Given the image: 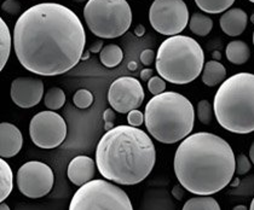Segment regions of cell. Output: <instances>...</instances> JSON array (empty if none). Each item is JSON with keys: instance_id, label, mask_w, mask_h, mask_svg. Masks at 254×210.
<instances>
[{"instance_id": "cell-1", "label": "cell", "mask_w": 254, "mask_h": 210, "mask_svg": "<svg viewBox=\"0 0 254 210\" xmlns=\"http://www.w3.org/2000/svg\"><path fill=\"white\" fill-rule=\"evenodd\" d=\"M86 34L80 18L64 5L41 2L17 18L13 48L22 67L41 76L64 74L81 60Z\"/></svg>"}, {"instance_id": "cell-2", "label": "cell", "mask_w": 254, "mask_h": 210, "mask_svg": "<svg viewBox=\"0 0 254 210\" xmlns=\"http://www.w3.org/2000/svg\"><path fill=\"white\" fill-rule=\"evenodd\" d=\"M173 168L184 190L196 196H211L222 191L233 180L236 157L223 138L198 132L179 144Z\"/></svg>"}, {"instance_id": "cell-3", "label": "cell", "mask_w": 254, "mask_h": 210, "mask_svg": "<svg viewBox=\"0 0 254 210\" xmlns=\"http://www.w3.org/2000/svg\"><path fill=\"white\" fill-rule=\"evenodd\" d=\"M155 162V145L139 127H114L106 132L96 148V164L101 175L119 185L131 186L145 180Z\"/></svg>"}, {"instance_id": "cell-4", "label": "cell", "mask_w": 254, "mask_h": 210, "mask_svg": "<svg viewBox=\"0 0 254 210\" xmlns=\"http://www.w3.org/2000/svg\"><path fill=\"white\" fill-rule=\"evenodd\" d=\"M195 109L181 93L164 92L154 96L144 110L149 134L162 144H176L189 137L194 128Z\"/></svg>"}, {"instance_id": "cell-5", "label": "cell", "mask_w": 254, "mask_h": 210, "mask_svg": "<svg viewBox=\"0 0 254 210\" xmlns=\"http://www.w3.org/2000/svg\"><path fill=\"white\" fill-rule=\"evenodd\" d=\"M218 123L236 134L254 132V74L239 73L226 79L213 101Z\"/></svg>"}, {"instance_id": "cell-6", "label": "cell", "mask_w": 254, "mask_h": 210, "mask_svg": "<svg viewBox=\"0 0 254 210\" xmlns=\"http://www.w3.org/2000/svg\"><path fill=\"white\" fill-rule=\"evenodd\" d=\"M156 71L165 81L187 85L200 76L205 67V53L195 39L173 35L160 45L155 59Z\"/></svg>"}, {"instance_id": "cell-7", "label": "cell", "mask_w": 254, "mask_h": 210, "mask_svg": "<svg viewBox=\"0 0 254 210\" xmlns=\"http://www.w3.org/2000/svg\"><path fill=\"white\" fill-rule=\"evenodd\" d=\"M88 29L97 38L115 39L132 24V10L126 0H88L84 7Z\"/></svg>"}, {"instance_id": "cell-8", "label": "cell", "mask_w": 254, "mask_h": 210, "mask_svg": "<svg viewBox=\"0 0 254 210\" xmlns=\"http://www.w3.org/2000/svg\"><path fill=\"white\" fill-rule=\"evenodd\" d=\"M69 210H133L131 200L109 180H91L74 193Z\"/></svg>"}, {"instance_id": "cell-9", "label": "cell", "mask_w": 254, "mask_h": 210, "mask_svg": "<svg viewBox=\"0 0 254 210\" xmlns=\"http://www.w3.org/2000/svg\"><path fill=\"white\" fill-rule=\"evenodd\" d=\"M189 19V10L183 0H154L149 9L151 27L166 37L181 34Z\"/></svg>"}, {"instance_id": "cell-10", "label": "cell", "mask_w": 254, "mask_h": 210, "mask_svg": "<svg viewBox=\"0 0 254 210\" xmlns=\"http://www.w3.org/2000/svg\"><path fill=\"white\" fill-rule=\"evenodd\" d=\"M29 135L32 142L40 149H55L64 142L67 123L57 112L40 111L30 120Z\"/></svg>"}, {"instance_id": "cell-11", "label": "cell", "mask_w": 254, "mask_h": 210, "mask_svg": "<svg viewBox=\"0 0 254 210\" xmlns=\"http://www.w3.org/2000/svg\"><path fill=\"white\" fill-rule=\"evenodd\" d=\"M16 182L22 195L37 200L51 192L55 175L51 168L45 163L29 161L18 168Z\"/></svg>"}, {"instance_id": "cell-12", "label": "cell", "mask_w": 254, "mask_h": 210, "mask_svg": "<svg viewBox=\"0 0 254 210\" xmlns=\"http://www.w3.org/2000/svg\"><path fill=\"white\" fill-rule=\"evenodd\" d=\"M108 102L113 110L120 114H128L144 102V90L136 77L121 76L110 85Z\"/></svg>"}, {"instance_id": "cell-13", "label": "cell", "mask_w": 254, "mask_h": 210, "mask_svg": "<svg viewBox=\"0 0 254 210\" xmlns=\"http://www.w3.org/2000/svg\"><path fill=\"white\" fill-rule=\"evenodd\" d=\"M10 95L12 102L18 107H34L40 103L44 96V82L37 77H17L11 84Z\"/></svg>"}, {"instance_id": "cell-14", "label": "cell", "mask_w": 254, "mask_h": 210, "mask_svg": "<svg viewBox=\"0 0 254 210\" xmlns=\"http://www.w3.org/2000/svg\"><path fill=\"white\" fill-rule=\"evenodd\" d=\"M96 161L88 156H76L68 164L67 175L70 182L81 187L90 182L96 174Z\"/></svg>"}, {"instance_id": "cell-15", "label": "cell", "mask_w": 254, "mask_h": 210, "mask_svg": "<svg viewBox=\"0 0 254 210\" xmlns=\"http://www.w3.org/2000/svg\"><path fill=\"white\" fill-rule=\"evenodd\" d=\"M23 146V137L15 124L9 122L0 123V156L1 158H11L21 151Z\"/></svg>"}, {"instance_id": "cell-16", "label": "cell", "mask_w": 254, "mask_h": 210, "mask_svg": "<svg viewBox=\"0 0 254 210\" xmlns=\"http://www.w3.org/2000/svg\"><path fill=\"white\" fill-rule=\"evenodd\" d=\"M220 28L229 37H239L245 29L247 28L248 16L242 9L235 7V9L226 10L219 19Z\"/></svg>"}, {"instance_id": "cell-17", "label": "cell", "mask_w": 254, "mask_h": 210, "mask_svg": "<svg viewBox=\"0 0 254 210\" xmlns=\"http://www.w3.org/2000/svg\"><path fill=\"white\" fill-rule=\"evenodd\" d=\"M226 69L219 60H209L202 70V82L208 87H215L225 81Z\"/></svg>"}, {"instance_id": "cell-18", "label": "cell", "mask_w": 254, "mask_h": 210, "mask_svg": "<svg viewBox=\"0 0 254 210\" xmlns=\"http://www.w3.org/2000/svg\"><path fill=\"white\" fill-rule=\"evenodd\" d=\"M225 56L233 64H245L251 57V50L248 45L241 40H234L228 44L225 50Z\"/></svg>"}, {"instance_id": "cell-19", "label": "cell", "mask_w": 254, "mask_h": 210, "mask_svg": "<svg viewBox=\"0 0 254 210\" xmlns=\"http://www.w3.org/2000/svg\"><path fill=\"white\" fill-rule=\"evenodd\" d=\"M0 202H4L13 190V174L9 163L0 158Z\"/></svg>"}, {"instance_id": "cell-20", "label": "cell", "mask_w": 254, "mask_h": 210, "mask_svg": "<svg viewBox=\"0 0 254 210\" xmlns=\"http://www.w3.org/2000/svg\"><path fill=\"white\" fill-rule=\"evenodd\" d=\"M99 59H101V63L104 67L113 69L118 67V65L123 62L124 52L118 45L110 44V45L104 46V48L102 49L101 53H99Z\"/></svg>"}, {"instance_id": "cell-21", "label": "cell", "mask_w": 254, "mask_h": 210, "mask_svg": "<svg viewBox=\"0 0 254 210\" xmlns=\"http://www.w3.org/2000/svg\"><path fill=\"white\" fill-rule=\"evenodd\" d=\"M189 28L197 37H206L213 28V21L207 15L195 12L189 19Z\"/></svg>"}, {"instance_id": "cell-22", "label": "cell", "mask_w": 254, "mask_h": 210, "mask_svg": "<svg viewBox=\"0 0 254 210\" xmlns=\"http://www.w3.org/2000/svg\"><path fill=\"white\" fill-rule=\"evenodd\" d=\"M11 44H12V38L7 24L5 23L4 19H0V70L5 68L7 59L10 57Z\"/></svg>"}, {"instance_id": "cell-23", "label": "cell", "mask_w": 254, "mask_h": 210, "mask_svg": "<svg viewBox=\"0 0 254 210\" xmlns=\"http://www.w3.org/2000/svg\"><path fill=\"white\" fill-rule=\"evenodd\" d=\"M182 210H222L219 203L211 196H196L186 202Z\"/></svg>"}, {"instance_id": "cell-24", "label": "cell", "mask_w": 254, "mask_h": 210, "mask_svg": "<svg viewBox=\"0 0 254 210\" xmlns=\"http://www.w3.org/2000/svg\"><path fill=\"white\" fill-rule=\"evenodd\" d=\"M200 10L206 13H220L230 9L235 0H195Z\"/></svg>"}, {"instance_id": "cell-25", "label": "cell", "mask_w": 254, "mask_h": 210, "mask_svg": "<svg viewBox=\"0 0 254 210\" xmlns=\"http://www.w3.org/2000/svg\"><path fill=\"white\" fill-rule=\"evenodd\" d=\"M65 103V93L62 88L60 87H52L46 92L44 97V104L51 111L59 110L63 107Z\"/></svg>"}, {"instance_id": "cell-26", "label": "cell", "mask_w": 254, "mask_h": 210, "mask_svg": "<svg viewBox=\"0 0 254 210\" xmlns=\"http://www.w3.org/2000/svg\"><path fill=\"white\" fill-rule=\"evenodd\" d=\"M196 115H197L198 121L202 124H209L213 120L214 109L213 105L209 103L208 101H200L197 104V109H196Z\"/></svg>"}, {"instance_id": "cell-27", "label": "cell", "mask_w": 254, "mask_h": 210, "mask_svg": "<svg viewBox=\"0 0 254 210\" xmlns=\"http://www.w3.org/2000/svg\"><path fill=\"white\" fill-rule=\"evenodd\" d=\"M73 102L78 109H87L93 103L92 92H90L86 88H81V90L75 92V95L73 97Z\"/></svg>"}, {"instance_id": "cell-28", "label": "cell", "mask_w": 254, "mask_h": 210, "mask_svg": "<svg viewBox=\"0 0 254 210\" xmlns=\"http://www.w3.org/2000/svg\"><path fill=\"white\" fill-rule=\"evenodd\" d=\"M236 196H251L254 193V175L247 176L244 179L240 185L237 186V189L233 192Z\"/></svg>"}, {"instance_id": "cell-29", "label": "cell", "mask_w": 254, "mask_h": 210, "mask_svg": "<svg viewBox=\"0 0 254 210\" xmlns=\"http://www.w3.org/2000/svg\"><path fill=\"white\" fill-rule=\"evenodd\" d=\"M148 90L153 96H159L166 90V81L161 76H153L148 81Z\"/></svg>"}, {"instance_id": "cell-30", "label": "cell", "mask_w": 254, "mask_h": 210, "mask_svg": "<svg viewBox=\"0 0 254 210\" xmlns=\"http://www.w3.org/2000/svg\"><path fill=\"white\" fill-rule=\"evenodd\" d=\"M251 168H252V162L244 154H240L236 156V170L235 173L239 175H245V174L250 173Z\"/></svg>"}, {"instance_id": "cell-31", "label": "cell", "mask_w": 254, "mask_h": 210, "mask_svg": "<svg viewBox=\"0 0 254 210\" xmlns=\"http://www.w3.org/2000/svg\"><path fill=\"white\" fill-rule=\"evenodd\" d=\"M127 121H128V124L132 127H139L144 123V114L140 112L139 110H132V111L128 112L127 115Z\"/></svg>"}, {"instance_id": "cell-32", "label": "cell", "mask_w": 254, "mask_h": 210, "mask_svg": "<svg viewBox=\"0 0 254 210\" xmlns=\"http://www.w3.org/2000/svg\"><path fill=\"white\" fill-rule=\"evenodd\" d=\"M1 9L11 16H16L21 11V4L16 0H5L1 5Z\"/></svg>"}, {"instance_id": "cell-33", "label": "cell", "mask_w": 254, "mask_h": 210, "mask_svg": "<svg viewBox=\"0 0 254 210\" xmlns=\"http://www.w3.org/2000/svg\"><path fill=\"white\" fill-rule=\"evenodd\" d=\"M140 62H142L143 65H145V67H149V65L153 64L154 60L156 59V53L154 52V50H150V49H145L143 50L142 53H140Z\"/></svg>"}, {"instance_id": "cell-34", "label": "cell", "mask_w": 254, "mask_h": 210, "mask_svg": "<svg viewBox=\"0 0 254 210\" xmlns=\"http://www.w3.org/2000/svg\"><path fill=\"white\" fill-rule=\"evenodd\" d=\"M104 122H106V131L114 128V120H115V112L113 109H107L103 114Z\"/></svg>"}, {"instance_id": "cell-35", "label": "cell", "mask_w": 254, "mask_h": 210, "mask_svg": "<svg viewBox=\"0 0 254 210\" xmlns=\"http://www.w3.org/2000/svg\"><path fill=\"white\" fill-rule=\"evenodd\" d=\"M102 46H103V40H102V39L99 40L98 39V40H96L95 43L90 46V50H88V51L93 52V53H98V52L102 51V49H103Z\"/></svg>"}, {"instance_id": "cell-36", "label": "cell", "mask_w": 254, "mask_h": 210, "mask_svg": "<svg viewBox=\"0 0 254 210\" xmlns=\"http://www.w3.org/2000/svg\"><path fill=\"white\" fill-rule=\"evenodd\" d=\"M153 69H150V68H145V69H143L142 71H140V79L143 80V81H149V80L151 79V77H153Z\"/></svg>"}, {"instance_id": "cell-37", "label": "cell", "mask_w": 254, "mask_h": 210, "mask_svg": "<svg viewBox=\"0 0 254 210\" xmlns=\"http://www.w3.org/2000/svg\"><path fill=\"white\" fill-rule=\"evenodd\" d=\"M183 189H184V187L182 186V185H181V186H175V187H173L172 193H173V196H175V197H176L178 201L183 198V195H184Z\"/></svg>"}, {"instance_id": "cell-38", "label": "cell", "mask_w": 254, "mask_h": 210, "mask_svg": "<svg viewBox=\"0 0 254 210\" xmlns=\"http://www.w3.org/2000/svg\"><path fill=\"white\" fill-rule=\"evenodd\" d=\"M145 33V28L142 26V24H138L136 27V29H134V34L137 35V37H143Z\"/></svg>"}, {"instance_id": "cell-39", "label": "cell", "mask_w": 254, "mask_h": 210, "mask_svg": "<svg viewBox=\"0 0 254 210\" xmlns=\"http://www.w3.org/2000/svg\"><path fill=\"white\" fill-rule=\"evenodd\" d=\"M250 159H251V162L254 163V142L250 148Z\"/></svg>"}, {"instance_id": "cell-40", "label": "cell", "mask_w": 254, "mask_h": 210, "mask_svg": "<svg viewBox=\"0 0 254 210\" xmlns=\"http://www.w3.org/2000/svg\"><path fill=\"white\" fill-rule=\"evenodd\" d=\"M240 182H241V181H240L239 178H235V180L233 182H230V184H229V185H230L231 187H237L240 185Z\"/></svg>"}, {"instance_id": "cell-41", "label": "cell", "mask_w": 254, "mask_h": 210, "mask_svg": "<svg viewBox=\"0 0 254 210\" xmlns=\"http://www.w3.org/2000/svg\"><path fill=\"white\" fill-rule=\"evenodd\" d=\"M233 210H248V209L246 206H236Z\"/></svg>"}, {"instance_id": "cell-42", "label": "cell", "mask_w": 254, "mask_h": 210, "mask_svg": "<svg viewBox=\"0 0 254 210\" xmlns=\"http://www.w3.org/2000/svg\"><path fill=\"white\" fill-rule=\"evenodd\" d=\"M0 210H10V208H9V206H7V204L1 203V206H0Z\"/></svg>"}, {"instance_id": "cell-43", "label": "cell", "mask_w": 254, "mask_h": 210, "mask_svg": "<svg viewBox=\"0 0 254 210\" xmlns=\"http://www.w3.org/2000/svg\"><path fill=\"white\" fill-rule=\"evenodd\" d=\"M88 54H90V51H85V52H84V54H82V58H81V60H85V59H87V58H88Z\"/></svg>"}, {"instance_id": "cell-44", "label": "cell", "mask_w": 254, "mask_h": 210, "mask_svg": "<svg viewBox=\"0 0 254 210\" xmlns=\"http://www.w3.org/2000/svg\"><path fill=\"white\" fill-rule=\"evenodd\" d=\"M129 69H131V70H136V63L134 62L129 63Z\"/></svg>"}, {"instance_id": "cell-45", "label": "cell", "mask_w": 254, "mask_h": 210, "mask_svg": "<svg viewBox=\"0 0 254 210\" xmlns=\"http://www.w3.org/2000/svg\"><path fill=\"white\" fill-rule=\"evenodd\" d=\"M250 210H254V198L251 202V207H250Z\"/></svg>"}, {"instance_id": "cell-46", "label": "cell", "mask_w": 254, "mask_h": 210, "mask_svg": "<svg viewBox=\"0 0 254 210\" xmlns=\"http://www.w3.org/2000/svg\"><path fill=\"white\" fill-rule=\"evenodd\" d=\"M73 1H75V2H85V1H88V0H73Z\"/></svg>"}, {"instance_id": "cell-47", "label": "cell", "mask_w": 254, "mask_h": 210, "mask_svg": "<svg viewBox=\"0 0 254 210\" xmlns=\"http://www.w3.org/2000/svg\"><path fill=\"white\" fill-rule=\"evenodd\" d=\"M251 21H252V22H253V23H254V15L252 16V17H251Z\"/></svg>"}, {"instance_id": "cell-48", "label": "cell", "mask_w": 254, "mask_h": 210, "mask_svg": "<svg viewBox=\"0 0 254 210\" xmlns=\"http://www.w3.org/2000/svg\"><path fill=\"white\" fill-rule=\"evenodd\" d=\"M253 45H254V32H253Z\"/></svg>"}, {"instance_id": "cell-49", "label": "cell", "mask_w": 254, "mask_h": 210, "mask_svg": "<svg viewBox=\"0 0 254 210\" xmlns=\"http://www.w3.org/2000/svg\"><path fill=\"white\" fill-rule=\"evenodd\" d=\"M248 1H251V2H254V0H248Z\"/></svg>"}]
</instances>
